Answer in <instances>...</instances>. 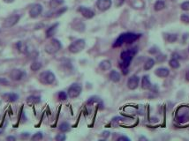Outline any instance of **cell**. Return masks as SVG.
I'll return each mask as SVG.
<instances>
[{
    "instance_id": "obj_7",
    "label": "cell",
    "mask_w": 189,
    "mask_h": 141,
    "mask_svg": "<svg viewBox=\"0 0 189 141\" xmlns=\"http://www.w3.org/2000/svg\"><path fill=\"white\" fill-rule=\"evenodd\" d=\"M81 91H82V86H81V84H79V83H74V84H72L68 88L67 94H68V96L70 98L74 99V98H77V97L81 94Z\"/></svg>"
},
{
    "instance_id": "obj_44",
    "label": "cell",
    "mask_w": 189,
    "mask_h": 141,
    "mask_svg": "<svg viewBox=\"0 0 189 141\" xmlns=\"http://www.w3.org/2000/svg\"><path fill=\"white\" fill-rule=\"evenodd\" d=\"M188 50H189V49H188Z\"/></svg>"
},
{
    "instance_id": "obj_30",
    "label": "cell",
    "mask_w": 189,
    "mask_h": 141,
    "mask_svg": "<svg viewBox=\"0 0 189 141\" xmlns=\"http://www.w3.org/2000/svg\"><path fill=\"white\" fill-rule=\"evenodd\" d=\"M59 130H60V132H69L70 131V125H69L67 123H63V124H61L60 126H59Z\"/></svg>"
},
{
    "instance_id": "obj_2",
    "label": "cell",
    "mask_w": 189,
    "mask_h": 141,
    "mask_svg": "<svg viewBox=\"0 0 189 141\" xmlns=\"http://www.w3.org/2000/svg\"><path fill=\"white\" fill-rule=\"evenodd\" d=\"M142 36L141 34H134V33H123L114 42L113 47H120L124 43H133Z\"/></svg>"
},
{
    "instance_id": "obj_37",
    "label": "cell",
    "mask_w": 189,
    "mask_h": 141,
    "mask_svg": "<svg viewBox=\"0 0 189 141\" xmlns=\"http://www.w3.org/2000/svg\"><path fill=\"white\" fill-rule=\"evenodd\" d=\"M0 84L4 86H8L9 85V80L6 78H0Z\"/></svg>"
},
{
    "instance_id": "obj_6",
    "label": "cell",
    "mask_w": 189,
    "mask_h": 141,
    "mask_svg": "<svg viewBox=\"0 0 189 141\" xmlns=\"http://www.w3.org/2000/svg\"><path fill=\"white\" fill-rule=\"evenodd\" d=\"M176 120L180 123V124H186L187 122L189 121V112L187 108L184 107L180 108L178 110L177 115H176Z\"/></svg>"
},
{
    "instance_id": "obj_33",
    "label": "cell",
    "mask_w": 189,
    "mask_h": 141,
    "mask_svg": "<svg viewBox=\"0 0 189 141\" xmlns=\"http://www.w3.org/2000/svg\"><path fill=\"white\" fill-rule=\"evenodd\" d=\"M180 7L184 11H189V1H186L184 3H182Z\"/></svg>"
},
{
    "instance_id": "obj_36",
    "label": "cell",
    "mask_w": 189,
    "mask_h": 141,
    "mask_svg": "<svg viewBox=\"0 0 189 141\" xmlns=\"http://www.w3.org/2000/svg\"><path fill=\"white\" fill-rule=\"evenodd\" d=\"M66 139V137L65 134H59L56 136V139L59 141H64Z\"/></svg>"
},
{
    "instance_id": "obj_9",
    "label": "cell",
    "mask_w": 189,
    "mask_h": 141,
    "mask_svg": "<svg viewBox=\"0 0 189 141\" xmlns=\"http://www.w3.org/2000/svg\"><path fill=\"white\" fill-rule=\"evenodd\" d=\"M112 5V0H97L96 2V7L101 12H105L107 10H109Z\"/></svg>"
},
{
    "instance_id": "obj_29",
    "label": "cell",
    "mask_w": 189,
    "mask_h": 141,
    "mask_svg": "<svg viewBox=\"0 0 189 141\" xmlns=\"http://www.w3.org/2000/svg\"><path fill=\"white\" fill-rule=\"evenodd\" d=\"M64 3V0H51L50 6L51 8H57Z\"/></svg>"
},
{
    "instance_id": "obj_20",
    "label": "cell",
    "mask_w": 189,
    "mask_h": 141,
    "mask_svg": "<svg viewBox=\"0 0 189 141\" xmlns=\"http://www.w3.org/2000/svg\"><path fill=\"white\" fill-rule=\"evenodd\" d=\"M131 5L135 9H142L145 5L143 0H131Z\"/></svg>"
},
{
    "instance_id": "obj_1",
    "label": "cell",
    "mask_w": 189,
    "mask_h": 141,
    "mask_svg": "<svg viewBox=\"0 0 189 141\" xmlns=\"http://www.w3.org/2000/svg\"><path fill=\"white\" fill-rule=\"evenodd\" d=\"M137 53V48H133L127 50H125L121 53L120 58L121 62L119 63L121 70H123V73L125 75H127L128 73V67L130 63L132 62L134 56L136 55Z\"/></svg>"
},
{
    "instance_id": "obj_35",
    "label": "cell",
    "mask_w": 189,
    "mask_h": 141,
    "mask_svg": "<svg viewBox=\"0 0 189 141\" xmlns=\"http://www.w3.org/2000/svg\"><path fill=\"white\" fill-rule=\"evenodd\" d=\"M180 20L181 21H183L184 23H189V16L187 14H183L180 17Z\"/></svg>"
},
{
    "instance_id": "obj_27",
    "label": "cell",
    "mask_w": 189,
    "mask_h": 141,
    "mask_svg": "<svg viewBox=\"0 0 189 141\" xmlns=\"http://www.w3.org/2000/svg\"><path fill=\"white\" fill-rule=\"evenodd\" d=\"M165 39L168 42L170 43H172L174 42H176L178 39V36L177 34H167L166 36H165Z\"/></svg>"
},
{
    "instance_id": "obj_28",
    "label": "cell",
    "mask_w": 189,
    "mask_h": 141,
    "mask_svg": "<svg viewBox=\"0 0 189 141\" xmlns=\"http://www.w3.org/2000/svg\"><path fill=\"white\" fill-rule=\"evenodd\" d=\"M42 68V63L38 61H34L33 63H31L30 65V69L33 71H36V70H40Z\"/></svg>"
},
{
    "instance_id": "obj_17",
    "label": "cell",
    "mask_w": 189,
    "mask_h": 141,
    "mask_svg": "<svg viewBox=\"0 0 189 141\" xmlns=\"http://www.w3.org/2000/svg\"><path fill=\"white\" fill-rule=\"evenodd\" d=\"M110 79L114 82V83H117V82H119L121 79V75L120 73L117 70H112L110 73Z\"/></svg>"
},
{
    "instance_id": "obj_14",
    "label": "cell",
    "mask_w": 189,
    "mask_h": 141,
    "mask_svg": "<svg viewBox=\"0 0 189 141\" xmlns=\"http://www.w3.org/2000/svg\"><path fill=\"white\" fill-rule=\"evenodd\" d=\"M155 74L159 78H166L170 74V70L165 67H160L155 70Z\"/></svg>"
},
{
    "instance_id": "obj_41",
    "label": "cell",
    "mask_w": 189,
    "mask_h": 141,
    "mask_svg": "<svg viewBox=\"0 0 189 141\" xmlns=\"http://www.w3.org/2000/svg\"><path fill=\"white\" fill-rule=\"evenodd\" d=\"M5 3H7V4H11V3H13V2H14V0H3Z\"/></svg>"
},
{
    "instance_id": "obj_3",
    "label": "cell",
    "mask_w": 189,
    "mask_h": 141,
    "mask_svg": "<svg viewBox=\"0 0 189 141\" xmlns=\"http://www.w3.org/2000/svg\"><path fill=\"white\" fill-rule=\"evenodd\" d=\"M62 48L61 42L58 39H51L44 47V50L46 53L53 55L55 53H57L59 49Z\"/></svg>"
},
{
    "instance_id": "obj_24",
    "label": "cell",
    "mask_w": 189,
    "mask_h": 141,
    "mask_svg": "<svg viewBox=\"0 0 189 141\" xmlns=\"http://www.w3.org/2000/svg\"><path fill=\"white\" fill-rule=\"evenodd\" d=\"M164 7H165V4H164V2L163 0H157L156 2L155 5H154V9L157 12H159V11L163 10Z\"/></svg>"
},
{
    "instance_id": "obj_15",
    "label": "cell",
    "mask_w": 189,
    "mask_h": 141,
    "mask_svg": "<svg viewBox=\"0 0 189 141\" xmlns=\"http://www.w3.org/2000/svg\"><path fill=\"white\" fill-rule=\"evenodd\" d=\"M142 87L145 89V90H148V89H151L152 88V84L150 82V79L148 75H145L142 77Z\"/></svg>"
},
{
    "instance_id": "obj_4",
    "label": "cell",
    "mask_w": 189,
    "mask_h": 141,
    "mask_svg": "<svg viewBox=\"0 0 189 141\" xmlns=\"http://www.w3.org/2000/svg\"><path fill=\"white\" fill-rule=\"evenodd\" d=\"M55 74L49 70H43L39 74V81L43 85H51L55 81Z\"/></svg>"
},
{
    "instance_id": "obj_22",
    "label": "cell",
    "mask_w": 189,
    "mask_h": 141,
    "mask_svg": "<svg viewBox=\"0 0 189 141\" xmlns=\"http://www.w3.org/2000/svg\"><path fill=\"white\" fill-rule=\"evenodd\" d=\"M73 27H74V29H75V30L79 32H84V30H85V25L81 20L74 21Z\"/></svg>"
},
{
    "instance_id": "obj_18",
    "label": "cell",
    "mask_w": 189,
    "mask_h": 141,
    "mask_svg": "<svg viewBox=\"0 0 189 141\" xmlns=\"http://www.w3.org/2000/svg\"><path fill=\"white\" fill-rule=\"evenodd\" d=\"M4 98L10 102H14L16 101H18L19 99V95L15 93H9V94H5L4 95Z\"/></svg>"
},
{
    "instance_id": "obj_25",
    "label": "cell",
    "mask_w": 189,
    "mask_h": 141,
    "mask_svg": "<svg viewBox=\"0 0 189 141\" xmlns=\"http://www.w3.org/2000/svg\"><path fill=\"white\" fill-rule=\"evenodd\" d=\"M16 46H17V49H19V51L21 52V53H26V52L28 51L27 45H26L24 42H18L17 44H16Z\"/></svg>"
},
{
    "instance_id": "obj_11",
    "label": "cell",
    "mask_w": 189,
    "mask_h": 141,
    "mask_svg": "<svg viewBox=\"0 0 189 141\" xmlns=\"http://www.w3.org/2000/svg\"><path fill=\"white\" fill-rule=\"evenodd\" d=\"M43 12V6L40 4H36L35 5H33L29 10V16L33 19L37 18Z\"/></svg>"
},
{
    "instance_id": "obj_10",
    "label": "cell",
    "mask_w": 189,
    "mask_h": 141,
    "mask_svg": "<svg viewBox=\"0 0 189 141\" xmlns=\"http://www.w3.org/2000/svg\"><path fill=\"white\" fill-rule=\"evenodd\" d=\"M139 83H140V78L137 75H133L127 80V86L129 89L134 90L139 86Z\"/></svg>"
},
{
    "instance_id": "obj_38",
    "label": "cell",
    "mask_w": 189,
    "mask_h": 141,
    "mask_svg": "<svg viewBox=\"0 0 189 141\" xmlns=\"http://www.w3.org/2000/svg\"><path fill=\"white\" fill-rule=\"evenodd\" d=\"M125 2V0H115V5L117 7H119L123 5V3Z\"/></svg>"
},
{
    "instance_id": "obj_12",
    "label": "cell",
    "mask_w": 189,
    "mask_h": 141,
    "mask_svg": "<svg viewBox=\"0 0 189 141\" xmlns=\"http://www.w3.org/2000/svg\"><path fill=\"white\" fill-rule=\"evenodd\" d=\"M24 74H25L24 71L21 69H13L10 72V78L14 81H19L23 78Z\"/></svg>"
},
{
    "instance_id": "obj_32",
    "label": "cell",
    "mask_w": 189,
    "mask_h": 141,
    "mask_svg": "<svg viewBox=\"0 0 189 141\" xmlns=\"http://www.w3.org/2000/svg\"><path fill=\"white\" fill-rule=\"evenodd\" d=\"M67 97H68V94H66V92H64V91H60L59 93V99L60 101H66L67 99Z\"/></svg>"
},
{
    "instance_id": "obj_5",
    "label": "cell",
    "mask_w": 189,
    "mask_h": 141,
    "mask_svg": "<svg viewBox=\"0 0 189 141\" xmlns=\"http://www.w3.org/2000/svg\"><path fill=\"white\" fill-rule=\"evenodd\" d=\"M86 46V42L83 39H78L72 42L69 46V51L73 54H77L81 51H82Z\"/></svg>"
},
{
    "instance_id": "obj_23",
    "label": "cell",
    "mask_w": 189,
    "mask_h": 141,
    "mask_svg": "<svg viewBox=\"0 0 189 141\" xmlns=\"http://www.w3.org/2000/svg\"><path fill=\"white\" fill-rule=\"evenodd\" d=\"M155 65V60L153 58H149L146 63H144V70H151L152 68Z\"/></svg>"
},
{
    "instance_id": "obj_21",
    "label": "cell",
    "mask_w": 189,
    "mask_h": 141,
    "mask_svg": "<svg viewBox=\"0 0 189 141\" xmlns=\"http://www.w3.org/2000/svg\"><path fill=\"white\" fill-rule=\"evenodd\" d=\"M41 101V98L40 96H35V95H32L27 98V102L30 105H34V104H37Z\"/></svg>"
},
{
    "instance_id": "obj_42",
    "label": "cell",
    "mask_w": 189,
    "mask_h": 141,
    "mask_svg": "<svg viewBox=\"0 0 189 141\" xmlns=\"http://www.w3.org/2000/svg\"><path fill=\"white\" fill-rule=\"evenodd\" d=\"M7 140H15V138L14 137H7V139H6Z\"/></svg>"
},
{
    "instance_id": "obj_31",
    "label": "cell",
    "mask_w": 189,
    "mask_h": 141,
    "mask_svg": "<svg viewBox=\"0 0 189 141\" xmlns=\"http://www.w3.org/2000/svg\"><path fill=\"white\" fill-rule=\"evenodd\" d=\"M43 134L39 132H36V134H34V135L31 137V140L33 141L41 140V139H43Z\"/></svg>"
},
{
    "instance_id": "obj_39",
    "label": "cell",
    "mask_w": 189,
    "mask_h": 141,
    "mask_svg": "<svg viewBox=\"0 0 189 141\" xmlns=\"http://www.w3.org/2000/svg\"><path fill=\"white\" fill-rule=\"evenodd\" d=\"M118 140H119V141H122V140L129 141V140H130V139H129V138H127V137H126V136H121V137H119V138L118 139Z\"/></svg>"
},
{
    "instance_id": "obj_13",
    "label": "cell",
    "mask_w": 189,
    "mask_h": 141,
    "mask_svg": "<svg viewBox=\"0 0 189 141\" xmlns=\"http://www.w3.org/2000/svg\"><path fill=\"white\" fill-rule=\"evenodd\" d=\"M78 11L82 14L83 17H85L86 19H92L94 16H95V13L88 7H85V6H80Z\"/></svg>"
},
{
    "instance_id": "obj_43",
    "label": "cell",
    "mask_w": 189,
    "mask_h": 141,
    "mask_svg": "<svg viewBox=\"0 0 189 141\" xmlns=\"http://www.w3.org/2000/svg\"><path fill=\"white\" fill-rule=\"evenodd\" d=\"M2 132H3V130H2V129H0V135H1V133H2Z\"/></svg>"
},
{
    "instance_id": "obj_19",
    "label": "cell",
    "mask_w": 189,
    "mask_h": 141,
    "mask_svg": "<svg viewBox=\"0 0 189 141\" xmlns=\"http://www.w3.org/2000/svg\"><path fill=\"white\" fill-rule=\"evenodd\" d=\"M99 68L102 70H109L112 68V63L109 60H104L99 63Z\"/></svg>"
},
{
    "instance_id": "obj_8",
    "label": "cell",
    "mask_w": 189,
    "mask_h": 141,
    "mask_svg": "<svg viewBox=\"0 0 189 141\" xmlns=\"http://www.w3.org/2000/svg\"><path fill=\"white\" fill-rule=\"evenodd\" d=\"M20 19H21L20 15H17V14L9 16L8 18H6V19L4 20L3 27H5V28H10V27H13L14 25H16V24L19 22Z\"/></svg>"
},
{
    "instance_id": "obj_26",
    "label": "cell",
    "mask_w": 189,
    "mask_h": 141,
    "mask_svg": "<svg viewBox=\"0 0 189 141\" xmlns=\"http://www.w3.org/2000/svg\"><path fill=\"white\" fill-rule=\"evenodd\" d=\"M169 64H170V66L172 68V69H178L179 67H180V62H179V60L177 59V58H174V57H172L170 61H169Z\"/></svg>"
},
{
    "instance_id": "obj_16",
    "label": "cell",
    "mask_w": 189,
    "mask_h": 141,
    "mask_svg": "<svg viewBox=\"0 0 189 141\" xmlns=\"http://www.w3.org/2000/svg\"><path fill=\"white\" fill-rule=\"evenodd\" d=\"M58 27H59V23L53 24L51 27H50L47 29V31H46V37H47V38L52 37L53 35L56 34V32H57Z\"/></svg>"
},
{
    "instance_id": "obj_34",
    "label": "cell",
    "mask_w": 189,
    "mask_h": 141,
    "mask_svg": "<svg viewBox=\"0 0 189 141\" xmlns=\"http://www.w3.org/2000/svg\"><path fill=\"white\" fill-rule=\"evenodd\" d=\"M66 10H67V8H66V7L61 8V9H59V10L58 11V12H56V13H55L56 15H55V16H56V17H59V16H60L61 14H63V13H65V12H66Z\"/></svg>"
},
{
    "instance_id": "obj_40",
    "label": "cell",
    "mask_w": 189,
    "mask_h": 141,
    "mask_svg": "<svg viewBox=\"0 0 189 141\" xmlns=\"http://www.w3.org/2000/svg\"><path fill=\"white\" fill-rule=\"evenodd\" d=\"M186 79H187V81H189V69L187 70V72H186Z\"/></svg>"
}]
</instances>
